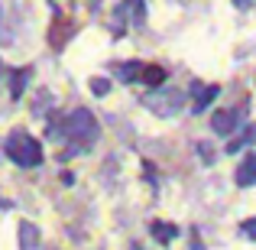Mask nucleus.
<instances>
[{
  "mask_svg": "<svg viewBox=\"0 0 256 250\" xmlns=\"http://www.w3.org/2000/svg\"><path fill=\"white\" fill-rule=\"evenodd\" d=\"M4 153H6V156H10L16 166H23V169H32V166L42 163V143H39L36 137H30L26 130H13L10 137H6Z\"/></svg>",
  "mask_w": 256,
  "mask_h": 250,
  "instance_id": "f257e3e1",
  "label": "nucleus"
},
{
  "mask_svg": "<svg viewBox=\"0 0 256 250\" xmlns=\"http://www.w3.org/2000/svg\"><path fill=\"white\" fill-rule=\"evenodd\" d=\"M65 137H68L72 143L84 146V150H88V143L98 140V120H94V114L88 111V107H75V111L65 117Z\"/></svg>",
  "mask_w": 256,
  "mask_h": 250,
  "instance_id": "f03ea898",
  "label": "nucleus"
},
{
  "mask_svg": "<svg viewBox=\"0 0 256 250\" xmlns=\"http://www.w3.org/2000/svg\"><path fill=\"white\" fill-rule=\"evenodd\" d=\"M185 98L188 94L182 91V88H156V91H150L143 98V104L150 107L152 114H159V117H175V114L185 107Z\"/></svg>",
  "mask_w": 256,
  "mask_h": 250,
  "instance_id": "7ed1b4c3",
  "label": "nucleus"
},
{
  "mask_svg": "<svg viewBox=\"0 0 256 250\" xmlns=\"http://www.w3.org/2000/svg\"><path fill=\"white\" fill-rule=\"evenodd\" d=\"M72 36H75V20H72L68 13H56V17H52V26H49V46L56 52H62Z\"/></svg>",
  "mask_w": 256,
  "mask_h": 250,
  "instance_id": "20e7f679",
  "label": "nucleus"
},
{
  "mask_svg": "<svg viewBox=\"0 0 256 250\" xmlns=\"http://www.w3.org/2000/svg\"><path fill=\"white\" fill-rule=\"evenodd\" d=\"M114 20H117V23H130V26H143V20H146L143 0H124V4H117Z\"/></svg>",
  "mask_w": 256,
  "mask_h": 250,
  "instance_id": "39448f33",
  "label": "nucleus"
},
{
  "mask_svg": "<svg viewBox=\"0 0 256 250\" xmlns=\"http://www.w3.org/2000/svg\"><path fill=\"white\" fill-rule=\"evenodd\" d=\"M237 124H240V117H237V111H218V114H211V130L214 133H234L237 130Z\"/></svg>",
  "mask_w": 256,
  "mask_h": 250,
  "instance_id": "423d86ee",
  "label": "nucleus"
},
{
  "mask_svg": "<svg viewBox=\"0 0 256 250\" xmlns=\"http://www.w3.org/2000/svg\"><path fill=\"white\" fill-rule=\"evenodd\" d=\"M234 179H237V185H240V188H250V185H256V156H253V153H250V156H246L244 163L237 166Z\"/></svg>",
  "mask_w": 256,
  "mask_h": 250,
  "instance_id": "0eeeda50",
  "label": "nucleus"
},
{
  "mask_svg": "<svg viewBox=\"0 0 256 250\" xmlns=\"http://www.w3.org/2000/svg\"><path fill=\"white\" fill-rule=\"evenodd\" d=\"M192 88L198 91V98H194V114H201V111H204V107L220 94V85H198V82H194Z\"/></svg>",
  "mask_w": 256,
  "mask_h": 250,
  "instance_id": "6e6552de",
  "label": "nucleus"
},
{
  "mask_svg": "<svg viewBox=\"0 0 256 250\" xmlns=\"http://www.w3.org/2000/svg\"><path fill=\"white\" fill-rule=\"evenodd\" d=\"M32 78V69H13L10 72V98H23V91H26V82Z\"/></svg>",
  "mask_w": 256,
  "mask_h": 250,
  "instance_id": "1a4fd4ad",
  "label": "nucleus"
},
{
  "mask_svg": "<svg viewBox=\"0 0 256 250\" xmlns=\"http://www.w3.org/2000/svg\"><path fill=\"white\" fill-rule=\"evenodd\" d=\"M143 72H146L143 62H120L117 65V78L120 82H143Z\"/></svg>",
  "mask_w": 256,
  "mask_h": 250,
  "instance_id": "9d476101",
  "label": "nucleus"
},
{
  "mask_svg": "<svg viewBox=\"0 0 256 250\" xmlns=\"http://www.w3.org/2000/svg\"><path fill=\"white\" fill-rule=\"evenodd\" d=\"M20 247L23 250H36L39 247V227L36 224H30V221L20 224Z\"/></svg>",
  "mask_w": 256,
  "mask_h": 250,
  "instance_id": "9b49d317",
  "label": "nucleus"
},
{
  "mask_svg": "<svg viewBox=\"0 0 256 250\" xmlns=\"http://www.w3.org/2000/svg\"><path fill=\"white\" fill-rule=\"evenodd\" d=\"M150 231H152V237H156V240H162V244H172V240L178 237V227L169 224V221H152V227H150Z\"/></svg>",
  "mask_w": 256,
  "mask_h": 250,
  "instance_id": "f8f14e48",
  "label": "nucleus"
},
{
  "mask_svg": "<svg viewBox=\"0 0 256 250\" xmlns=\"http://www.w3.org/2000/svg\"><path fill=\"white\" fill-rule=\"evenodd\" d=\"M143 82L156 91V88H162L166 85V69L162 65H146V72H143Z\"/></svg>",
  "mask_w": 256,
  "mask_h": 250,
  "instance_id": "ddd939ff",
  "label": "nucleus"
},
{
  "mask_svg": "<svg viewBox=\"0 0 256 250\" xmlns=\"http://www.w3.org/2000/svg\"><path fill=\"white\" fill-rule=\"evenodd\" d=\"M91 91L98 98H107L110 94V78H91Z\"/></svg>",
  "mask_w": 256,
  "mask_h": 250,
  "instance_id": "4468645a",
  "label": "nucleus"
},
{
  "mask_svg": "<svg viewBox=\"0 0 256 250\" xmlns=\"http://www.w3.org/2000/svg\"><path fill=\"white\" fill-rule=\"evenodd\" d=\"M240 234H244V237H250V240H256V218H246L244 224H240Z\"/></svg>",
  "mask_w": 256,
  "mask_h": 250,
  "instance_id": "2eb2a0df",
  "label": "nucleus"
},
{
  "mask_svg": "<svg viewBox=\"0 0 256 250\" xmlns=\"http://www.w3.org/2000/svg\"><path fill=\"white\" fill-rule=\"evenodd\" d=\"M201 146V159H204V163H214V153L208 150V143H198Z\"/></svg>",
  "mask_w": 256,
  "mask_h": 250,
  "instance_id": "dca6fc26",
  "label": "nucleus"
},
{
  "mask_svg": "<svg viewBox=\"0 0 256 250\" xmlns=\"http://www.w3.org/2000/svg\"><path fill=\"white\" fill-rule=\"evenodd\" d=\"M234 7H237V10H250L253 0H234Z\"/></svg>",
  "mask_w": 256,
  "mask_h": 250,
  "instance_id": "f3484780",
  "label": "nucleus"
},
{
  "mask_svg": "<svg viewBox=\"0 0 256 250\" xmlns=\"http://www.w3.org/2000/svg\"><path fill=\"white\" fill-rule=\"evenodd\" d=\"M192 250H204V247H201V240H198V234H194V231H192Z\"/></svg>",
  "mask_w": 256,
  "mask_h": 250,
  "instance_id": "a211bd4d",
  "label": "nucleus"
},
{
  "mask_svg": "<svg viewBox=\"0 0 256 250\" xmlns=\"http://www.w3.org/2000/svg\"><path fill=\"white\" fill-rule=\"evenodd\" d=\"M130 250H143V247H140V244H133V247H130Z\"/></svg>",
  "mask_w": 256,
  "mask_h": 250,
  "instance_id": "6ab92c4d",
  "label": "nucleus"
},
{
  "mask_svg": "<svg viewBox=\"0 0 256 250\" xmlns=\"http://www.w3.org/2000/svg\"><path fill=\"white\" fill-rule=\"evenodd\" d=\"M0 78H4V69H0Z\"/></svg>",
  "mask_w": 256,
  "mask_h": 250,
  "instance_id": "aec40b11",
  "label": "nucleus"
}]
</instances>
